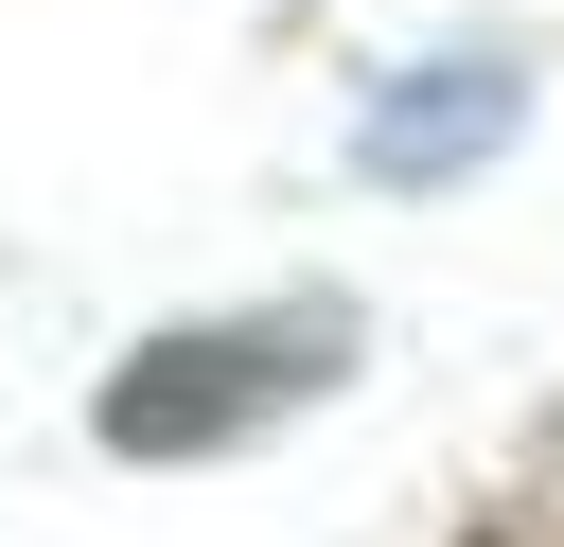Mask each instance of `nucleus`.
Masks as SVG:
<instances>
[{
	"label": "nucleus",
	"mask_w": 564,
	"mask_h": 547,
	"mask_svg": "<svg viewBox=\"0 0 564 547\" xmlns=\"http://www.w3.org/2000/svg\"><path fill=\"white\" fill-rule=\"evenodd\" d=\"M511 124H529V88H511V53L476 35V53L388 71V88H370V124H352V159H370V176H458V159H494Z\"/></svg>",
	"instance_id": "obj_2"
},
{
	"label": "nucleus",
	"mask_w": 564,
	"mask_h": 547,
	"mask_svg": "<svg viewBox=\"0 0 564 547\" xmlns=\"http://www.w3.org/2000/svg\"><path fill=\"white\" fill-rule=\"evenodd\" d=\"M335 371H352V318H335V300L194 318V335H141V353L88 388V441H106V459H229V441H264L282 406H317Z\"/></svg>",
	"instance_id": "obj_1"
}]
</instances>
